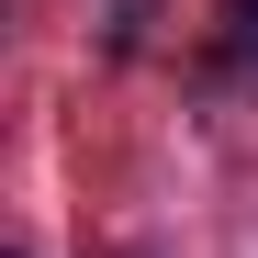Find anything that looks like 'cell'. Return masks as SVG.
Instances as JSON below:
<instances>
[{"mask_svg":"<svg viewBox=\"0 0 258 258\" xmlns=\"http://www.w3.org/2000/svg\"><path fill=\"white\" fill-rule=\"evenodd\" d=\"M225 56L258 79V0H225Z\"/></svg>","mask_w":258,"mask_h":258,"instance_id":"cell-1","label":"cell"},{"mask_svg":"<svg viewBox=\"0 0 258 258\" xmlns=\"http://www.w3.org/2000/svg\"><path fill=\"white\" fill-rule=\"evenodd\" d=\"M12 258H23V247H12Z\"/></svg>","mask_w":258,"mask_h":258,"instance_id":"cell-2","label":"cell"}]
</instances>
